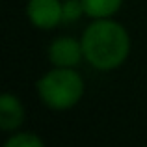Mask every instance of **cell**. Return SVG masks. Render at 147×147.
<instances>
[{
  "label": "cell",
  "instance_id": "1",
  "mask_svg": "<svg viewBox=\"0 0 147 147\" xmlns=\"http://www.w3.org/2000/svg\"><path fill=\"white\" fill-rule=\"evenodd\" d=\"M84 58L100 71L115 69L130 52V37L119 22L110 19H95L82 36Z\"/></svg>",
  "mask_w": 147,
  "mask_h": 147
},
{
  "label": "cell",
  "instance_id": "2",
  "mask_svg": "<svg viewBox=\"0 0 147 147\" xmlns=\"http://www.w3.org/2000/svg\"><path fill=\"white\" fill-rule=\"evenodd\" d=\"M37 93L45 106L52 110H67L82 97L84 80L71 67H56L39 78Z\"/></svg>",
  "mask_w": 147,
  "mask_h": 147
},
{
  "label": "cell",
  "instance_id": "3",
  "mask_svg": "<svg viewBox=\"0 0 147 147\" xmlns=\"http://www.w3.org/2000/svg\"><path fill=\"white\" fill-rule=\"evenodd\" d=\"M28 19L41 30H52L63 21V2L60 0H30L26 6Z\"/></svg>",
  "mask_w": 147,
  "mask_h": 147
},
{
  "label": "cell",
  "instance_id": "4",
  "mask_svg": "<svg viewBox=\"0 0 147 147\" xmlns=\"http://www.w3.org/2000/svg\"><path fill=\"white\" fill-rule=\"evenodd\" d=\"M49 58L56 67H75L84 58L82 41L75 37H58L49 47Z\"/></svg>",
  "mask_w": 147,
  "mask_h": 147
},
{
  "label": "cell",
  "instance_id": "5",
  "mask_svg": "<svg viewBox=\"0 0 147 147\" xmlns=\"http://www.w3.org/2000/svg\"><path fill=\"white\" fill-rule=\"evenodd\" d=\"M24 121V108L21 100L11 93H4L0 97V129L4 132L19 129Z\"/></svg>",
  "mask_w": 147,
  "mask_h": 147
},
{
  "label": "cell",
  "instance_id": "6",
  "mask_svg": "<svg viewBox=\"0 0 147 147\" xmlns=\"http://www.w3.org/2000/svg\"><path fill=\"white\" fill-rule=\"evenodd\" d=\"M86 15L93 19H110L121 7L123 0H82Z\"/></svg>",
  "mask_w": 147,
  "mask_h": 147
},
{
  "label": "cell",
  "instance_id": "7",
  "mask_svg": "<svg viewBox=\"0 0 147 147\" xmlns=\"http://www.w3.org/2000/svg\"><path fill=\"white\" fill-rule=\"evenodd\" d=\"M6 147H43V140L34 132H19L6 140Z\"/></svg>",
  "mask_w": 147,
  "mask_h": 147
},
{
  "label": "cell",
  "instance_id": "8",
  "mask_svg": "<svg viewBox=\"0 0 147 147\" xmlns=\"http://www.w3.org/2000/svg\"><path fill=\"white\" fill-rule=\"evenodd\" d=\"M84 13H86V9H84L82 0H65L63 2V21H78Z\"/></svg>",
  "mask_w": 147,
  "mask_h": 147
}]
</instances>
